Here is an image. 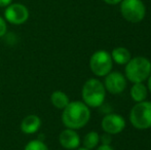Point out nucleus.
Returning <instances> with one entry per match:
<instances>
[{
    "label": "nucleus",
    "mask_w": 151,
    "mask_h": 150,
    "mask_svg": "<svg viewBox=\"0 0 151 150\" xmlns=\"http://www.w3.org/2000/svg\"><path fill=\"white\" fill-rule=\"evenodd\" d=\"M75 150H90V149L86 148V147H81V148H79V147H78V148H77V149H75Z\"/></svg>",
    "instance_id": "23"
},
{
    "label": "nucleus",
    "mask_w": 151,
    "mask_h": 150,
    "mask_svg": "<svg viewBox=\"0 0 151 150\" xmlns=\"http://www.w3.org/2000/svg\"><path fill=\"white\" fill-rule=\"evenodd\" d=\"M100 143V135L97 132H90L84 136L83 138V147L88 149H93L99 145Z\"/></svg>",
    "instance_id": "15"
},
{
    "label": "nucleus",
    "mask_w": 151,
    "mask_h": 150,
    "mask_svg": "<svg viewBox=\"0 0 151 150\" xmlns=\"http://www.w3.org/2000/svg\"><path fill=\"white\" fill-rule=\"evenodd\" d=\"M12 3V0H0V7H7Z\"/></svg>",
    "instance_id": "20"
},
{
    "label": "nucleus",
    "mask_w": 151,
    "mask_h": 150,
    "mask_svg": "<svg viewBox=\"0 0 151 150\" xmlns=\"http://www.w3.org/2000/svg\"><path fill=\"white\" fill-rule=\"evenodd\" d=\"M7 32V24H6L5 19L0 16V38L3 37Z\"/></svg>",
    "instance_id": "17"
},
{
    "label": "nucleus",
    "mask_w": 151,
    "mask_h": 150,
    "mask_svg": "<svg viewBox=\"0 0 151 150\" xmlns=\"http://www.w3.org/2000/svg\"><path fill=\"white\" fill-rule=\"evenodd\" d=\"M125 78L133 83L144 82L151 74V62L144 57L132 58L125 64Z\"/></svg>",
    "instance_id": "3"
},
{
    "label": "nucleus",
    "mask_w": 151,
    "mask_h": 150,
    "mask_svg": "<svg viewBox=\"0 0 151 150\" xmlns=\"http://www.w3.org/2000/svg\"><path fill=\"white\" fill-rule=\"evenodd\" d=\"M113 67V60L111 54L107 50H97L91 55L90 59V68L96 76L104 77L111 72Z\"/></svg>",
    "instance_id": "5"
},
{
    "label": "nucleus",
    "mask_w": 151,
    "mask_h": 150,
    "mask_svg": "<svg viewBox=\"0 0 151 150\" xmlns=\"http://www.w3.org/2000/svg\"><path fill=\"white\" fill-rule=\"evenodd\" d=\"M97 150H114V148L109 144H101L97 148Z\"/></svg>",
    "instance_id": "19"
},
{
    "label": "nucleus",
    "mask_w": 151,
    "mask_h": 150,
    "mask_svg": "<svg viewBox=\"0 0 151 150\" xmlns=\"http://www.w3.org/2000/svg\"><path fill=\"white\" fill-rule=\"evenodd\" d=\"M105 90L112 95H119L127 88V78L119 72H110L105 76Z\"/></svg>",
    "instance_id": "9"
},
{
    "label": "nucleus",
    "mask_w": 151,
    "mask_h": 150,
    "mask_svg": "<svg viewBox=\"0 0 151 150\" xmlns=\"http://www.w3.org/2000/svg\"><path fill=\"white\" fill-rule=\"evenodd\" d=\"M91 118L90 107L81 101L70 102L62 113V122L67 128L79 130L86 126Z\"/></svg>",
    "instance_id": "1"
},
{
    "label": "nucleus",
    "mask_w": 151,
    "mask_h": 150,
    "mask_svg": "<svg viewBox=\"0 0 151 150\" xmlns=\"http://www.w3.org/2000/svg\"><path fill=\"white\" fill-rule=\"evenodd\" d=\"M59 143L63 148L68 150H75L80 145V137L75 130L66 128L59 135Z\"/></svg>",
    "instance_id": "10"
},
{
    "label": "nucleus",
    "mask_w": 151,
    "mask_h": 150,
    "mask_svg": "<svg viewBox=\"0 0 151 150\" xmlns=\"http://www.w3.org/2000/svg\"><path fill=\"white\" fill-rule=\"evenodd\" d=\"M105 3L109 4V5H116V4L120 3L122 0H103Z\"/></svg>",
    "instance_id": "21"
},
{
    "label": "nucleus",
    "mask_w": 151,
    "mask_h": 150,
    "mask_svg": "<svg viewBox=\"0 0 151 150\" xmlns=\"http://www.w3.org/2000/svg\"><path fill=\"white\" fill-rule=\"evenodd\" d=\"M111 57H112V60L118 65H125L132 59L129 50L125 47H122V46L114 48L112 50Z\"/></svg>",
    "instance_id": "14"
},
{
    "label": "nucleus",
    "mask_w": 151,
    "mask_h": 150,
    "mask_svg": "<svg viewBox=\"0 0 151 150\" xmlns=\"http://www.w3.org/2000/svg\"><path fill=\"white\" fill-rule=\"evenodd\" d=\"M50 103L57 109L63 110L70 103V100H69V97L66 95V93L62 92V90H55L50 95Z\"/></svg>",
    "instance_id": "13"
},
{
    "label": "nucleus",
    "mask_w": 151,
    "mask_h": 150,
    "mask_svg": "<svg viewBox=\"0 0 151 150\" xmlns=\"http://www.w3.org/2000/svg\"><path fill=\"white\" fill-rule=\"evenodd\" d=\"M30 12L22 3H12L5 7L4 19L12 25H23L28 21Z\"/></svg>",
    "instance_id": "7"
},
{
    "label": "nucleus",
    "mask_w": 151,
    "mask_h": 150,
    "mask_svg": "<svg viewBox=\"0 0 151 150\" xmlns=\"http://www.w3.org/2000/svg\"><path fill=\"white\" fill-rule=\"evenodd\" d=\"M120 12L127 22L139 23L145 18L146 7L142 0H122Z\"/></svg>",
    "instance_id": "6"
},
{
    "label": "nucleus",
    "mask_w": 151,
    "mask_h": 150,
    "mask_svg": "<svg viewBox=\"0 0 151 150\" xmlns=\"http://www.w3.org/2000/svg\"><path fill=\"white\" fill-rule=\"evenodd\" d=\"M129 121L138 130L151 128V102L136 103L129 112Z\"/></svg>",
    "instance_id": "4"
},
{
    "label": "nucleus",
    "mask_w": 151,
    "mask_h": 150,
    "mask_svg": "<svg viewBox=\"0 0 151 150\" xmlns=\"http://www.w3.org/2000/svg\"><path fill=\"white\" fill-rule=\"evenodd\" d=\"M125 119L119 114L109 113L102 119L101 126L104 133L110 135H117L122 132L125 128Z\"/></svg>",
    "instance_id": "8"
},
{
    "label": "nucleus",
    "mask_w": 151,
    "mask_h": 150,
    "mask_svg": "<svg viewBox=\"0 0 151 150\" xmlns=\"http://www.w3.org/2000/svg\"><path fill=\"white\" fill-rule=\"evenodd\" d=\"M41 126V119L35 114L27 115L21 122V131L26 135L35 134L39 131Z\"/></svg>",
    "instance_id": "11"
},
{
    "label": "nucleus",
    "mask_w": 151,
    "mask_h": 150,
    "mask_svg": "<svg viewBox=\"0 0 151 150\" xmlns=\"http://www.w3.org/2000/svg\"><path fill=\"white\" fill-rule=\"evenodd\" d=\"M131 97L136 103L143 102L147 98L148 94V88H146V85L143 82H139V83H134L133 86L129 90Z\"/></svg>",
    "instance_id": "12"
},
{
    "label": "nucleus",
    "mask_w": 151,
    "mask_h": 150,
    "mask_svg": "<svg viewBox=\"0 0 151 150\" xmlns=\"http://www.w3.org/2000/svg\"><path fill=\"white\" fill-rule=\"evenodd\" d=\"M24 150H50L47 147V145L41 140H38V139H35V140H31L29 141L26 144Z\"/></svg>",
    "instance_id": "16"
},
{
    "label": "nucleus",
    "mask_w": 151,
    "mask_h": 150,
    "mask_svg": "<svg viewBox=\"0 0 151 150\" xmlns=\"http://www.w3.org/2000/svg\"><path fill=\"white\" fill-rule=\"evenodd\" d=\"M111 141H112V138H111V135L110 134L105 133V134H103L102 136H100V142H101L102 144H109L110 145Z\"/></svg>",
    "instance_id": "18"
},
{
    "label": "nucleus",
    "mask_w": 151,
    "mask_h": 150,
    "mask_svg": "<svg viewBox=\"0 0 151 150\" xmlns=\"http://www.w3.org/2000/svg\"><path fill=\"white\" fill-rule=\"evenodd\" d=\"M147 79H148V90H149L151 94V74L149 75V77H148Z\"/></svg>",
    "instance_id": "22"
},
{
    "label": "nucleus",
    "mask_w": 151,
    "mask_h": 150,
    "mask_svg": "<svg viewBox=\"0 0 151 150\" xmlns=\"http://www.w3.org/2000/svg\"><path fill=\"white\" fill-rule=\"evenodd\" d=\"M82 102L88 107L98 108L105 102L106 90L104 83L97 78H91L84 82L81 90Z\"/></svg>",
    "instance_id": "2"
}]
</instances>
